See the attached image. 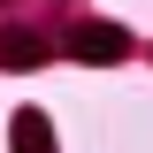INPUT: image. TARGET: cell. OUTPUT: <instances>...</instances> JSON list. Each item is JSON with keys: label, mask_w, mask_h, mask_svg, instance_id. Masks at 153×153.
<instances>
[{"label": "cell", "mask_w": 153, "mask_h": 153, "mask_svg": "<svg viewBox=\"0 0 153 153\" xmlns=\"http://www.w3.org/2000/svg\"><path fill=\"white\" fill-rule=\"evenodd\" d=\"M76 54L84 61H115L123 54V31H115V23H84V31H76Z\"/></svg>", "instance_id": "1"}, {"label": "cell", "mask_w": 153, "mask_h": 153, "mask_svg": "<svg viewBox=\"0 0 153 153\" xmlns=\"http://www.w3.org/2000/svg\"><path fill=\"white\" fill-rule=\"evenodd\" d=\"M16 153H54V130H46V115H38V107L16 115Z\"/></svg>", "instance_id": "2"}, {"label": "cell", "mask_w": 153, "mask_h": 153, "mask_svg": "<svg viewBox=\"0 0 153 153\" xmlns=\"http://www.w3.org/2000/svg\"><path fill=\"white\" fill-rule=\"evenodd\" d=\"M38 54H46V46H38L31 31H8V38H0V69H31Z\"/></svg>", "instance_id": "3"}]
</instances>
